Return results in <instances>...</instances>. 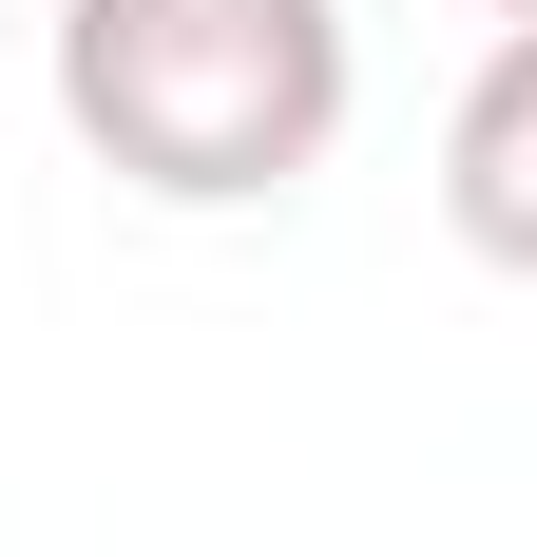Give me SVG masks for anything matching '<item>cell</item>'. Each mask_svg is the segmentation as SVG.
<instances>
[{
	"mask_svg": "<svg viewBox=\"0 0 537 557\" xmlns=\"http://www.w3.org/2000/svg\"><path fill=\"white\" fill-rule=\"evenodd\" d=\"M365 97L346 0H58V135L154 212L308 193Z\"/></svg>",
	"mask_w": 537,
	"mask_h": 557,
	"instance_id": "obj_1",
	"label": "cell"
},
{
	"mask_svg": "<svg viewBox=\"0 0 537 557\" xmlns=\"http://www.w3.org/2000/svg\"><path fill=\"white\" fill-rule=\"evenodd\" d=\"M441 231L537 288V20H499V58L461 77V115H441Z\"/></svg>",
	"mask_w": 537,
	"mask_h": 557,
	"instance_id": "obj_2",
	"label": "cell"
},
{
	"mask_svg": "<svg viewBox=\"0 0 537 557\" xmlns=\"http://www.w3.org/2000/svg\"><path fill=\"white\" fill-rule=\"evenodd\" d=\"M499 20H537V0H499Z\"/></svg>",
	"mask_w": 537,
	"mask_h": 557,
	"instance_id": "obj_3",
	"label": "cell"
}]
</instances>
